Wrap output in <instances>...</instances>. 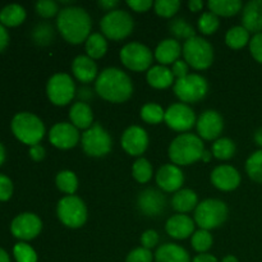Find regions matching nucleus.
I'll use <instances>...</instances> for the list:
<instances>
[{"mask_svg": "<svg viewBox=\"0 0 262 262\" xmlns=\"http://www.w3.org/2000/svg\"><path fill=\"white\" fill-rule=\"evenodd\" d=\"M56 27L61 37L69 43L78 45L91 35L92 19L84 8L69 7L61 8L56 17Z\"/></svg>", "mask_w": 262, "mask_h": 262, "instance_id": "nucleus-1", "label": "nucleus"}, {"mask_svg": "<svg viewBox=\"0 0 262 262\" xmlns=\"http://www.w3.org/2000/svg\"><path fill=\"white\" fill-rule=\"evenodd\" d=\"M95 90L99 96L110 102H125L133 94V83L125 72L110 67L104 69L95 81Z\"/></svg>", "mask_w": 262, "mask_h": 262, "instance_id": "nucleus-2", "label": "nucleus"}, {"mask_svg": "<svg viewBox=\"0 0 262 262\" xmlns=\"http://www.w3.org/2000/svg\"><path fill=\"white\" fill-rule=\"evenodd\" d=\"M168 152L171 163L176 165H191L202 159L204 141L193 133H182L171 141Z\"/></svg>", "mask_w": 262, "mask_h": 262, "instance_id": "nucleus-3", "label": "nucleus"}, {"mask_svg": "<svg viewBox=\"0 0 262 262\" xmlns=\"http://www.w3.org/2000/svg\"><path fill=\"white\" fill-rule=\"evenodd\" d=\"M10 128H12V132L15 138L30 147L40 143L46 132L42 120L37 115L30 112H22L15 114L10 123Z\"/></svg>", "mask_w": 262, "mask_h": 262, "instance_id": "nucleus-4", "label": "nucleus"}, {"mask_svg": "<svg viewBox=\"0 0 262 262\" xmlns=\"http://www.w3.org/2000/svg\"><path fill=\"white\" fill-rule=\"evenodd\" d=\"M229 215L227 204L222 200L207 199L200 202L194 210V223L200 229H216L225 223Z\"/></svg>", "mask_w": 262, "mask_h": 262, "instance_id": "nucleus-5", "label": "nucleus"}, {"mask_svg": "<svg viewBox=\"0 0 262 262\" xmlns=\"http://www.w3.org/2000/svg\"><path fill=\"white\" fill-rule=\"evenodd\" d=\"M100 28L105 37L110 40H123L132 33L135 28V19L132 15L123 9L107 12L100 20Z\"/></svg>", "mask_w": 262, "mask_h": 262, "instance_id": "nucleus-6", "label": "nucleus"}, {"mask_svg": "<svg viewBox=\"0 0 262 262\" xmlns=\"http://www.w3.org/2000/svg\"><path fill=\"white\" fill-rule=\"evenodd\" d=\"M182 53L187 64L197 71L207 69L214 61V48L206 38L201 36H193L189 40L184 41Z\"/></svg>", "mask_w": 262, "mask_h": 262, "instance_id": "nucleus-7", "label": "nucleus"}, {"mask_svg": "<svg viewBox=\"0 0 262 262\" xmlns=\"http://www.w3.org/2000/svg\"><path fill=\"white\" fill-rule=\"evenodd\" d=\"M56 214H58L59 220L66 227L77 229L86 224L89 211H87V206L83 200L72 194V196H66L59 200Z\"/></svg>", "mask_w": 262, "mask_h": 262, "instance_id": "nucleus-8", "label": "nucleus"}, {"mask_svg": "<svg viewBox=\"0 0 262 262\" xmlns=\"http://www.w3.org/2000/svg\"><path fill=\"white\" fill-rule=\"evenodd\" d=\"M209 91L206 78L200 74H191L174 82V94L183 104H194L204 99Z\"/></svg>", "mask_w": 262, "mask_h": 262, "instance_id": "nucleus-9", "label": "nucleus"}, {"mask_svg": "<svg viewBox=\"0 0 262 262\" xmlns=\"http://www.w3.org/2000/svg\"><path fill=\"white\" fill-rule=\"evenodd\" d=\"M81 143L84 152L92 158H102L107 155L113 147L109 132L99 123H94L91 128L82 133Z\"/></svg>", "mask_w": 262, "mask_h": 262, "instance_id": "nucleus-10", "label": "nucleus"}, {"mask_svg": "<svg viewBox=\"0 0 262 262\" xmlns=\"http://www.w3.org/2000/svg\"><path fill=\"white\" fill-rule=\"evenodd\" d=\"M46 94L54 105L64 106L76 96V83L69 74L55 73L49 78L46 84Z\"/></svg>", "mask_w": 262, "mask_h": 262, "instance_id": "nucleus-11", "label": "nucleus"}, {"mask_svg": "<svg viewBox=\"0 0 262 262\" xmlns=\"http://www.w3.org/2000/svg\"><path fill=\"white\" fill-rule=\"evenodd\" d=\"M120 60L125 68L133 72L148 71L152 64V51L141 42H129L122 48Z\"/></svg>", "mask_w": 262, "mask_h": 262, "instance_id": "nucleus-12", "label": "nucleus"}, {"mask_svg": "<svg viewBox=\"0 0 262 262\" xmlns=\"http://www.w3.org/2000/svg\"><path fill=\"white\" fill-rule=\"evenodd\" d=\"M164 122L169 128L177 132H186L196 124V114L189 105L177 102L165 110Z\"/></svg>", "mask_w": 262, "mask_h": 262, "instance_id": "nucleus-13", "label": "nucleus"}, {"mask_svg": "<svg viewBox=\"0 0 262 262\" xmlns=\"http://www.w3.org/2000/svg\"><path fill=\"white\" fill-rule=\"evenodd\" d=\"M42 230V222L33 212H22L10 223V232L20 242L35 239Z\"/></svg>", "mask_w": 262, "mask_h": 262, "instance_id": "nucleus-14", "label": "nucleus"}, {"mask_svg": "<svg viewBox=\"0 0 262 262\" xmlns=\"http://www.w3.org/2000/svg\"><path fill=\"white\" fill-rule=\"evenodd\" d=\"M79 135L78 128L74 127L72 123L61 122L56 123L51 127L49 132V141L53 146L60 148V150H69L78 145Z\"/></svg>", "mask_w": 262, "mask_h": 262, "instance_id": "nucleus-15", "label": "nucleus"}, {"mask_svg": "<svg viewBox=\"0 0 262 262\" xmlns=\"http://www.w3.org/2000/svg\"><path fill=\"white\" fill-rule=\"evenodd\" d=\"M196 127L201 140L216 141L224 129V119L216 110H205L197 119Z\"/></svg>", "mask_w": 262, "mask_h": 262, "instance_id": "nucleus-16", "label": "nucleus"}, {"mask_svg": "<svg viewBox=\"0 0 262 262\" xmlns=\"http://www.w3.org/2000/svg\"><path fill=\"white\" fill-rule=\"evenodd\" d=\"M137 206L146 216H159L165 211L166 197L155 188L143 189L137 199Z\"/></svg>", "mask_w": 262, "mask_h": 262, "instance_id": "nucleus-17", "label": "nucleus"}, {"mask_svg": "<svg viewBox=\"0 0 262 262\" xmlns=\"http://www.w3.org/2000/svg\"><path fill=\"white\" fill-rule=\"evenodd\" d=\"M122 147L127 154L132 156H141L148 146V135L140 125H130L123 132Z\"/></svg>", "mask_w": 262, "mask_h": 262, "instance_id": "nucleus-18", "label": "nucleus"}, {"mask_svg": "<svg viewBox=\"0 0 262 262\" xmlns=\"http://www.w3.org/2000/svg\"><path fill=\"white\" fill-rule=\"evenodd\" d=\"M156 183L164 192H178L184 183V174L176 164H165L156 173Z\"/></svg>", "mask_w": 262, "mask_h": 262, "instance_id": "nucleus-19", "label": "nucleus"}, {"mask_svg": "<svg viewBox=\"0 0 262 262\" xmlns=\"http://www.w3.org/2000/svg\"><path fill=\"white\" fill-rule=\"evenodd\" d=\"M211 183L220 191H234L241 184V174L234 166L219 165L211 171Z\"/></svg>", "mask_w": 262, "mask_h": 262, "instance_id": "nucleus-20", "label": "nucleus"}, {"mask_svg": "<svg viewBox=\"0 0 262 262\" xmlns=\"http://www.w3.org/2000/svg\"><path fill=\"white\" fill-rule=\"evenodd\" d=\"M194 227H196V223L188 215L176 214L168 219L165 230L174 239H186L193 235Z\"/></svg>", "mask_w": 262, "mask_h": 262, "instance_id": "nucleus-21", "label": "nucleus"}, {"mask_svg": "<svg viewBox=\"0 0 262 262\" xmlns=\"http://www.w3.org/2000/svg\"><path fill=\"white\" fill-rule=\"evenodd\" d=\"M242 23L250 33L262 32V0H251L243 5Z\"/></svg>", "mask_w": 262, "mask_h": 262, "instance_id": "nucleus-22", "label": "nucleus"}, {"mask_svg": "<svg viewBox=\"0 0 262 262\" xmlns=\"http://www.w3.org/2000/svg\"><path fill=\"white\" fill-rule=\"evenodd\" d=\"M74 77L82 83H90L97 78V66L89 55H78L72 63Z\"/></svg>", "mask_w": 262, "mask_h": 262, "instance_id": "nucleus-23", "label": "nucleus"}, {"mask_svg": "<svg viewBox=\"0 0 262 262\" xmlns=\"http://www.w3.org/2000/svg\"><path fill=\"white\" fill-rule=\"evenodd\" d=\"M182 45L176 38H165L161 41L155 49V58L161 66H168L174 64L179 60V56L182 54Z\"/></svg>", "mask_w": 262, "mask_h": 262, "instance_id": "nucleus-24", "label": "nucleus"}, {"mask_svg": "<svg viewBox=\"0 0 262 262\" xmlns=\"http://www.w3.org/2000/svg\"><path fill=\"white\" fill-rule=\"evenodd\" d=\"M69 119L76 128L87 130L94 125V113L91 106L83 101L74 102L69 110Z\"/></svg>", "mask_w": 262, "mask_h": 262, "instance_id": "nucleus-25", "label": "nucleus"}, {"mask_svg": "<svg viewBox=\"0 0 262 262\" xmlns=\"http://www.w3.org/2000/svg\"><path fill=\"white\" fill-rule=\"evenodd\" d=\"M155 262H191V256L186 248L176 243H165L156 250Z\"/></svg>", "mask_w": 262, "mask_h": 262, "instance_id": "nucleus-26", "label": "nucleus"}, {"mask_svg": "<svg viewBox=\"0 0 262 262\" xmlns=\"http://www.w3.org/2000/svg\"><path fill=\"white\" fill-rule=\"evenodd\" d=\"M147 82L150 86H152L154 89H168L169 86L174 83V74L171 72V69H169L166 66H154L151 67L147 71Z\"/></svg>", "mask_w": 262, "mask_h": 262, "instance_id": "nucleus-27", "label": "nucleus"}, {"mask_svg": "<svg viewBox=\"0 0 262 262\" xmlns=\"http://www.w3.org/2000/svg\"><path fill=\"white\" fill-rule=\"evenodd\" d=\"M197 205H199V197L196 192L189 188L179 189L171 199V206L176 211H178V214H186L192 210H196Z\"/></svg>", "mask_w": 262, "mask_h": 262, "instance_id": "nucleus-28", "label": "nucleus"}, {"mask_svg": "<svg viewBox=\"0 0 262 262\" xmlns=\"http://www.w3.org/2000/svg\"><path fill=\"white\" fill-rule=\"evenodd\" d=\"M27 13L20 4L13 3V4L5 5L0 10V23L5 27H15L25 22Z\"/></svg>", "mask_w": 262, "mask_h": 262, "instance_id": "nucleus-29", "label": "nucleus"}, {"mask_svg": "<svg viewBox=\"0 0 262 262\" xmlns=\"http://www.w3.org/2000/svg\"><path fill=\"white\" fill-rule=\"evenodd\" d=\"M207 7L217 17H232L243 9V3L241 0H210Z\"/></svg>", "mask_w": 262, "mask_h": 262, "instance_id": "nucleus-30", "label": "nucleus"}, {"mask_svg": "<svg viewBox=\"0 0 262 262\" xmlns=\"http://www.w3.org/2000/svg\"><path fill=\"white\" fill-rule=\"evenodd\" d=\"M86 51L87 55L94 60L102 58L107 51L106 37L100 32L91 33L86 40Z\"/></svg>", "mask_w": 262, "mask_h": 262, "instance_id": "nucleus-31", "label": "nucleus"}, {"mask_svg": "<svg viewBox=\"0 0 262 262\" xmlns=\"http://www.w3.org/2000/svg\"><path fill=\"white\" fill-rule=\"evenodd\" d=\"M250 32L246 30L243 26H234V27L229 28L225 35V42L229 48L235 49H242L245 48L247 43H250Z\"/></svg>", "mask_w": 262, "mask_h": 262, "instance_id": "nucleus-32", "label": "nucleus"}, {"mask_svg": "<svg viewBox=\"0 0 262 262\" xmlns=\"http://www.w3.org/2000/svg\"><path fill=\"white\" fill-rule=\"evenodd\" d=\"M55 183L59 191L67 193L68 196L74 194L77 189H78V178H77V176L72 170L59 171L56 174Z\"/></svg>", "mask_w": 262, "mask_h": 262, "instance_id": "nucleus-33", "label": "nucleus"}, {"mask_svg": "<svg viewBox=\"0 0 262 262\" xmlns=\"http://www.w3.org/2000/svg\"><path fill=\"white\" fill-rule=\"evenodd\" d=\"M169 30H170L171 35L176 37V40H189L193 36H196V31L194 28L187 22L184 18H174L170 23H169Z\"/></svg>", "mask_w": 262, "mask_h": 262, "instance_id": "nucleus-34", "label": "nucleus"}, {"mask_svg": "<svg viewBox=\"0 0 262 262\" xmlns=\"http://www.w3.org/2000/svg\"><path fill=\"white\" fill-rule=\"evenodd\" d=\"M212 156H215L219 160H228L232 159L235 154V143L230 138L223 137L217 138L214 142L211 148Z\"/></svg>", "mask_w": 262, "mask_h": 262, "instance_id": "nucleus-35", "label": "nucleus"}, {"mask_svg": "<svg viewBox=\"0 0 262 262\" xmlns=\"http://www.w3.org/2000/svg\"><path fill=\"white\" fill-rule=\"evenodd\" d=\"M140 114L143 122H146L147 124H159L164 120L165 110L163 109L161 105L156 104V102H147L141 107Z\"/></svg>", "mask_w": 262, "mask_h": 262, "instance_id": "nucleus-36", "label": "nucleus"}, {"mask_svg": "<svg viewBox=\"0 0 262 262\" xmlns=\"http://www.w3.org/2000/svg\"><path fill=\"white\" fill-rule=\"evenodd\" d=\"M246 173L253 182L262 183V150L251 154L246 161Z\"/></svg>", "mask_w": 262, "mask_h": 262, "instance_id": "nucleus-37", "label": "nucleus"}, {"mask_svg": "<svg viewBox=\"0 0 262 262\" xmlns=\"http://www.w3.org/2000/svg\"><path fill=\"white\" fill-rule=\"evenodd\" d=\"M152 165L147 159L140 158L133 163L132 176L138 183H147L152 178Z\"/></svg>", "mask_w": 262, "mask_h": 262, "instance_id": "nucleus-38", "label": "nucleus"}, {"mask_svg": "<svg viewBox=\"0 0 262 262\" xmlns=\"http://www.w3.org/2000/svg\"><path fill=\"white\" fill-rule=\"evenodd\" d=\"M212 242H214V239H212L211 233L205 229L196 230L191 238L192 247L199 253H206L211 248Z\"/></svg>", "mask_w": 262, "mask_h": 262, "instance_id": "nucleus-39", "label": "nucleus"}, {"mask_svg": "<svg viewBox=\"0 0 262 262\" xmlns=\"http://www.w3.org/2000/svg\"><path fill=\"white\" fill-rule=\"evenodd\" d=\"M199 30L201 31L204 35H211L217 31L220 26L219 17L216 14H214L212 12H204L199 18Z\"/></svg>", "mask_w": 262, "mask_h": 262, "instance_id": "nucleus-40", "label": "nucleus"}, {"mask_svg": "<svg viewBox=\"0 0 262 262\" xmlns=\"http://www.w3.org/2000/svg\"><path fill=\"white\" fill-rule=\"evenodd\" d=\"M13 256L17 262H37V253L26 242H18L14 245Z\"/></svg>", "mask_w": 262, "mask_h": 262, "instance_id": "nucleus-41", "label": "nucleus"}, {"mask_svg": "<svg viewBox=\"0 0 262 262\" xmlns=\"http://www.w3.org/2000/svg\"><path fill=\"white\" fill-rule=\"evenodd\" d=\"M181 8L179 0H156L154 2V9L159 15L165 18L173 17Z\"/></svg>", "mask_w": 262, "mask_h": 262, "instance_id": "nucleus-42", "label": "nucleus"}, {"mask_svg": "<svg viewBox=\"0 0 262 262\" xmlns=\"http://www.w3.org/2000/svg\"><path fill=\"white\" fill-rule=\"evenodd\" d=\"M33 40L36 43H40V45H48L53 41L54 38V31L53 27L46 23H41L37 27L33 30Z\"/></svg>", "mask_w": 262, "mask_h": 262, "instance_id": "nucleus-43", "label": "nucleus"}, {"mask_svg": "<svg viewBox=\"0 0 262 262\" xmlns=\"http://www.w3.org/2000/svg\"><path fill=\"white\" fill-rule=\"evenodd\" d=\"M36 12L42 18H51L59 14V4L54 0H38L35 5Z\"/></svg>", "mask_w": 262, "mask_h": 262, "instance_id": "nucleus-44", "label": "nucleus"}, {"mask_svg": "<svg viewBox=\"0 0 262 262\" xmlns=\"http://www.w3.org/2000/svg\"><path fill=\"white\" fill-rule=\"evenodd\" d=\"M154 255L150 250L143 248L142 246L138 248H135L128 253L125 262H152Z\"/></svg>", "mask_w": 262, "mask_h": 262, "instance_id": "nucleus-45", "label": "nucleus"}, {"mask_svg": "<svg viewBox=\"0 0 262 262\" xmlns=\"http://www.w3.org/2000/svg\"><path fill=\"white\" fill-rule=\"evenodd\" d=\"M13 191H14V186H13L12 179L5 174H0V201L5 202L10 200L13 196Z\"/></svg>", "mask_w": 262, "mask_h": 262, "instance_id": "nucleus-46", "label": "nucleus"}, {"mask_svg": "<svg viewBox=\"0 0 262 262\" xmlns=\"http://www.w3.org/2000/svg\"><path fill=\"white\" fill-rule=\"evenodd\" d=\"M250 51L256 61L262 64V32L256 33L250 40Z\"/></svg>", "mask_w": 262, "mask_h": 262, "instance_id": "nucleus-47", "label": "nucleus"}, {"mask_svg": "<svg viewBox=\"0 0 262 262\" xmlns=\"http://www.w3.org/2000/svg\"><path fill=\"white\" fill-rule=\"evenodd\" d=\"M159 243V234L156 230H146V232L142 233L141 235V245H142L143 248H147V250L151 251V248L156 247Z\"/></svg>", "mask_w": 262, "mask_h": 262, "instance_id": "nucleus-48", "label": "nucleus"}, {"mask_svg": "<svg viewBox=\"0 0 262 262\" xmlns=\"http://www.w3.org/2000/svg\"><path fill=\"white\" fill-rule=\"evenodd\" d=\"M171 72H173L174 74V78L177 77V79L179 78H183V77L188 76V72H189V66L187 64L186 60H183V59H179V60H177L176 63L173 64V67H171Z\"/></svg>", "mask_w": 262, "mask_h": 262, "instance_id": "nucleus-49", "label": "nucleus"}, {"mask_svg": "<svg viewBox=\"0 0 262 262\" xmlns=\"http://www.w3.org/2000/svg\"><path fill=\"white\" fill-rule=\"evenodd\" d=\"M127 5L132 8L135 12H147L151 7H154L152 0H128Z\"/></svg>", "mask_w": 262, "mask_h": 262, "instance_id": "nucleus-50", "label": "nucleus"}, {"mask_svg": "<svg viewBox=\"0 0 262 262\" xmlns=\"http://www.w3.org/2000/svg\"><path fill=\"white\" fill-rule=\"evenodd\" d=\"M28 154H30V156H31V159H32V160L41 161L43 158H45L46 151H45V148H43L42 145L37 143V145L31 146L30 151H28Z\"/></svg>", "mask_w": 262, "mask_h": 262, "instance_id": "nucleus-51", "label": "nucleus"}, {"mask_svg": "<svg viewBox=\"0 0 262 262\" xmlns=\"http://www.w3.org/2000/svg\"><path fill=\"white\" fill-rule=\"evenodd\" d=\"M9 32H8L7 27L0 23V53L4 51L7 46L9 45Z\"/></svg>", "mask_w": 262, "mask_h": 262, "instance_id": "nucleus-52", "label": "nucleus"}, {"mask_svg": "<svg viewBox=\"0 0 262 262\" xmlns=\"http://www.w3.org/2000/svg\"><path fill=\"white\" fill-rule=\"evenodd\" d=\"M97 4H99V7L101 8V9L112 12V10L117 9V7L119 5V2H118V0H100Z\"/></svg>", "mask_w": 262, "mask_h": 262, "instance_id": "nucleus-53", "label": "nucleus"}, {"mask_svg": "<svg viewBox=\"0 0 262 262\" xmlns=\"http://www.w3.org/2000/svg\"><path fill=\"white\" fill-rule=\"evenodd\" d=\"M192 262H219L217 258L214 255H210V253H200L196 257L193 258Z\"/></svg>", "mask_w": 262, "mask_h": 262, "instance_id": "nucleus-54", "label": "nucleus"}, {"mask_svg": "<svg viewBox=\"0 0 262 262\" xmlns=\"http://www.w3.org/2000/svg\"><path fill=\"white\" fill-rule=\"evenodd\" d=\"M188 7L192 12H200L204 8V2L202 0H189Z\"/></svg>", "mask_w": 262, "mask_h": 262, "instance_id": "nucleus-55", "label": "nucleus"}, {"mask_svg": "<svg viewBox=\"0 0 262 262\" xmlns=\"http://www.w3.org/2000/svg\"><path fill=\"white\" fill-rule=\"evenodd\" d=\"M253 140H255L256 145L260 146L262 150V127L258 128V129H256L255 135H253Z\"/></svg>", "mask_w": 262, "mask_h": 262, "instance_id": "nucleus-56", "label": "nucleus"}, {"mask_svg": "<svg viewBox=\"0 0 262 262\" xmlns=\"http://www.w3.org/2000/svg\"><path fill=\"white\" fill-rule=\"evenodd\" d=\"M5 159H7V151H5V147L4 145H3L2 142H0V166L4 164Z\"/></svg>", "mask_w": 262, "mask_h": 262, "instance_id": "nucleus-57", "label": "nucleus"}, {"mask_svg": "<svg viewBox=\"0 0 262 262\" xmlns=\"http://www.w3.org/2000/svg\"><path fill=\"white\" fill-rule=\"evenodd\" d=\"M0 262H10V257L4 248H0Z\"/></svg>", "mask_w": 262, "mask_h": 262, "instance_id": "nucleus-58", "label": "nucleus"}, {"mask_svg": "<svg viewBox=\"0 0 262 262\" xmlns=\"http://www.w3.org/2000/svg\"><path fill=\"white\" fill-rule=\"evenodd\" d=\"M222 262H239V261H238V258L235 257V256L228 255V256H225L224 258H223Z\"/></svg>", "mask_w": 262, "mask_h": 262, "instance_id": "nucleus-59", "label": "nucleus"}, {"mask_svg": "<svg viewBox=\"0 0 262 262\" xmlns=\"http://www.w3.org/2000/svg\"><path fill=\"white\" fill-rule=\"evenodd\" d=\"M211 156H212L211 152H209V151L205 150L204 155H202V160H204V161H210V158H211Z\"/></svg>", "mask_w": 262, "mask_h": 262, "instance_id": "nucleus-60", "label": "nucleus"}]
</instances>
